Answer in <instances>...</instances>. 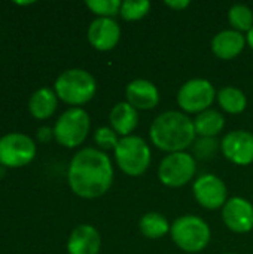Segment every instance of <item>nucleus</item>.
I'll use <instances>...</instances> for the list:
<instances>
[{
  "label": "nucleus",
  "mask_w": 253,
  "mask_h": 254,
  "mask_svg": "<svg viewBox=\"0 0 253 254\" xmlns=\"http://www.w3.org/2000/svg\"><path fill=\"white\" fill-rule=\"evenodd\" d=\"M115 168L109 155L97 147H84L69 164L67 182L72 192L85 199L107 193L113 185Z\"/></svg>",
  "instance_id": "1"
},
{
  "label": "nucleus",
  "mask_w": 253,
  "mask_h": 254,
  "mask_svg": "<svg viewBox=\"0 0 253 254\" xmlns=\"http://www.w3.org/2000/svg\"><path fill=\"white\" fill-rule=\"evenodd\" d=\"M149 140L161 152H186L197 140L194 121L180 110L160 113L149 127Z\"/></svg>",
  "instance_id": "2"
},
{
  "label": "nucleus",
  "mask_w": 253,
  "mask_h": 254,
  "mask_svg": "<svg viewBox=\"0 0 253 254\" xmlns=\"http://www.w3.org/2000/svg\"><path fill=\"white\" fill-rule=\"evenodd\" d=\"M170 237L174 246L183 253L197 254L204 252L212 240L209 223L195 214H183L171 223Z\"/></svg>",
  "instance_id": "3"
},
{
  "label": "nucleus",
  "mask_w": 253,
  "mask_h": 254,
  "mask_svg": "<svg viewBox=\"0 0 253 254\" xmlns=\"http://www.w3.org/2000/svg\"><path fill=\"white\" fill-rule=\"evenodd\" d=\"M54 91L66 104L79 107L94 98L97 92V80L85 68H67L58 74Z\"/></svg>",
  "instance_id": "4"
},
{
  "label": "nucleus",
  "mask_w": 253,
  "mask_h": 254,
  "mask_svg": "<svg viewBox=\"0 0 253 254\" xmlns=\"http://www.w3.org/2000/svg\"><path fill=\"white\" fill-rule=\"evenodd\" d=\"M116 167L130 177L143 176L152 162V150L149 143L140 135L121 137L116 149L113 150Z\"/></svg>",
  "instance_id": "5"
},
{
  "label": "nucleus",
  "mask_w": 253,
  "mask_h": 254,
  "mask_svg": "<svg viewBox=\"0 0 253 254\" xmlns=\"http://www.w3.org/2000/svg\"><path fill=\"white\" fill-rule=\"evenodd\" d=\"M54 137L57 143L67 149L79 147L89 134L91 118L82 107H70L55 121Z\"/></svg>",
  "instance_id": "6"
},
{
  "label": "nucleus",
  "mask_w": 253,
  "mask_h": 254,
  "mask_svg": "<svg viewBox=\"0 0 253 254\" xmlns=\"http://www.w3.org/2000/svg\"><path fill=\"white\" fill-rule=\"evenodd\" d=\"M218 91L215 85L204 77H194L186 80L177 91L176 101L180 112L189 115H200L212 109L216 101Z\"/></svg>",
  "instance_id": "7"
},
{
  "label": "nucleus",
  "mask_w": 253,
  "mask_h": 254,
  "mask_svg": "<svg viewBox=\"0 0 253 254\" xmlns=\"http://www.w3.org/2000/svg\"><path fill=\"white\" fill-rule=\"evenodd\" d=\"M157 174L161 185H164L166 188H183L195 180L197 159L189 152L169 153L161 159Z\"/></svg>",
  "instance_id": "8"
},
{
  "label": "nucleus",
  "mask_w": 253,
  "mask_h": 254,
  "mask_svg": "<svg viewBox=\"0 0 253 254\" xmlns=\"http://www.w3.org/2000/svg\"><path fill=\"white\" fill-rule=\"evenodd\" d=\"M34 140L22 132H7L0 137V165L19 168L30 164L36 156Z\"/></svg>",
  "instance_id": "9"
},
{
  "label": "nucleus",
  "mask_w": 253,
  "mask_h": 254,
  "mask_svg": "<svg viewBox=\"0 0 253 254\" xmlns=\"http://www.w3.org/2000/svg\"><path fill=\"white\" fill-rule=\"evenodd\" d=\"M192 195L200 207L210 211L219 208L222 210V207L230 199L225 182L219 176L212 173H206L195 177L192 183Z\"/></svg>",
  "instance_id": "10"
},
{
  "label": "nucleus",
  "mask_w": 253,
  "mask_h": 254,
  "mask_svg": "<svg viewBox=\"0 0 253 254\" xmlns=\"http://www.w3.org/2000/svg\"><path fill=\"white\" fill-rule=\"evenodd\" d=\"M221 153L234 165H251L253 164V134L248 129L227 132L221 140Z\"/></svg>",
  "instance_id": "11"
},
{
  "label": "nucleus",
  "mask_w": 253,
  "mask_h": 254,
  "mask_svg": "<svg viewBox=\"0 0 253 254\" xmlns=\"http://www.w3.org/2000/svg\"><path fill=\"white\" fill-rule=\"evenodd\" d=\"M222 222L233 234H249L253 229V204L243 196H231L222 207Z\"/></svg>",
  "instance_id": "12"
},
{
  "label": "nucleus",
  "mask_w": 253,
  "mask_h": 254,
  "mask_svg": "<svg viewBox=\"0 0 253 254\" xmlns=\"http://www.w3.org/2000/svg\"><path fill=\"white\" fill-rule=\"evenodd\" d=\"M86 37L95 51L109 52L121 40V25L115 18H95L88 27Z\"/></svg>",
  "instance_id": "13"
},
{
  "label": "nucleus",
  "mask_w": 253,
  "mask_h": 254,
  "mask_svg": "<svg viewBox=\"0 0 253 254\" xmlns=\"http://www.w3.org/2000/svg\"><path fill=\"white\" fill-rule=\"evenodd\" d=\"M160 89L148 79H134L125 86V101L137 112L154 110L160 104Z\"/></svg>",
  "instance_id": "14"
},
{
  "label": "nucleus",
  "mask_w": 253,
  "mask_h": 254,
  "mask_svg": "<svg viewBox=\"0 0 253 254\" xmlns=\"http://www.w3.org/2000/svg\"><path fill=\"white\" fill-rule=\"evenodd\" d=\"M246 46H248L246 34L236 31L233 28H227L216 33L210 42V49L213 55L224 61L237 58L245 51Z\"/></svg>",
  "instance_id": "15"
},
{
  "label": "nucleus",
  "mask_w": 253,
  "mask_h": 254,
  "mask_svg": "<svg viewBox=\"0 0 253 254\" xmlns=\"http://www.w3.org/2000/svg\"><path fill=\"white\" fill-rule=\"evenodd\" d=\"M101 249L100 232L92 225L76 226L67 240L69 254H98Z\"/></svg>",
  "instance_id": "16"
},
{
  "label": "nucleus",
  "mask_w": 253,
  "mask_h": 254,
  "mask_svg": "<svg viewBox=\"0 0 253 254\" xmlns=\"http://www.w3.org/2000/svg\"><path fill=\"white\" fill-rule=\"evenodd\" d=\"M139 125V112L127 101L116 103L109 112V127L119 135H133V131Z\"/></svg>",
  "instance_id": "17"
},
{
  "label": "nucleus",
  "mask_w": 253,
  "mask_h": 254,
  "mask_svg": "<svg viewBox=\"0 0 253 254\" xmlns=\"http://www.w3.org/2000/svg\"><path fill=\"white\" fill-rule=\"evenodd\" d=\"M57 106H58V97L55 91L46 86L34 91L28 100V110L39 121L51 118L55 113Z\"/></svg>",
  "instance_id": "18"
},
{
  "label": "nucleus",
  "mask_w": 253,
  "mask_h": 254,
  "mask_svg": "<svg viewBox=\"0 0 253 254\" xmlns=\"http://www.w3.org/2000/svg\"><path fill=\"white\" fill-rule=\"evenodd\" d=\"M192 121L197 137L216 138L225 128V116L215 109H209L197 115Z\"/></svg>",
  "instance_id": "19"
},
{
  "label": "nucleus",
  "mask_w": 253,
  "mask_h": 254,
  "mask_svg": "<svg viewBox=\"0 0 253 254\" xmlns=\"http://www.w3.org/2000/svg\"><path fill=\"white\" fill-rule=\"evenodd\" d=\"M170 229L171 223L164 214L158 211H149L139 220V231L148 240H161L170 234Z\"/></svg>",
  "instance_id": "20"
},
{
  "label": "nucleus",
  "mask_w": 253,
  "mask_h": 254,
  "mask_svg": "<svg viewBox=\"0 0 253 254\" xmlns=\"http://www.w3.org/2000/svg\"><path fill=\"white\" fill-rule=\"evenodd\" d=\"M216 101L228 115H240L248 109V97L237 86H224L218 91Z\"/></svg>",
  "instance_id": "21"
},
{
  "label": "nucleus",
  "mask_w": 253,
  "mask_h": 254,
  "mask_svg": "<svg viewBox=\"0 0 253 254\" xmlns=\"http://www.w3.org/2000/svg\"><path fill=\"white\" fill-rule=\"evenodd\" d=\"M228 22L233 30L248 34L253 27V10L251 6L236 3L228 9Z\"/></svg>",
  "instance_id": "22"
},
{
  "label": "nucleus",
  "mask_w": 253,
  "mask_h": 254,
  "mask_svg": "<svg viewBox=\"0 0 253 254\" xmlns=\"http://www.w3.org/2000/svg\"><path fill=\"white\" fill-rule=\"evenodd\" d=\"M151 1L148 0H140V1H133V0H125L121 4V10L119 15L124 21L128 22H134V21H140L143 19L149 10H151Z\"/></svg>",
  "instance_id": "23"
},
{
  "label": "nucleus",
  "mask_w": 253,
  "mask_h": 254,
  "mask_svg": "<svg viewBox=\"0 0 253 254\" xmlns=\"http://www.w3.org/2000/svg\"><path fill=\"white\" fill-rule=\"evenodd\" d=\"M86 7L97 18H115L121 10V0H86Z\"/></svg>",
  "instance_id": "24"
},
{
  "label": "nucleus",
  "mask_w": 253,
  "mask_h": 254,
  "mask_svg": "<svg viewBox=\"0 0 253 254\" xmlns=\"http://www.w3.org/2000/svg\"><path fill=\"white\" fill-rule=\"evenodd\" d=\"M218 150H221V141H218L216 138L197 137V140L192 144V156L201 161L213 158Z\"/></svg>",
  "instance_id": "25"
},
{
  "label": "nucleus",
  "mask_w": 253,
  "mask_h": 254,
  "mask_svg": "<svg viewBox=\"0 0 253 254\" xmlns=\"http://www.w3.org/2000/svg\"><path fill=\"white\" fill-rule=\"evenodd\" d=\"M121 137L109 127V125H103L98 127L94 132V141L97 144V149L107 152V150H115L118 143H119Z\"/></svg>",
  "instance_id": "26"
},
{
  "label": "nucleus",
  "mask_w": 253,
  "mask_h": 254,
  "mask_svg": "<svg viewBox=\"0 0 253 254\" xmlns=\"http://www.w3.org/2000/svg\"><path fill=\"white\" fill-rule=\"evenodd\" d=\"M54 137V128L48 127V125H43L37 129V140L40 143H49Z\"/></svg>",
  "instance_id": "27"
},
{
  "label": "nucleus",
  "mask_w": 253,
  "mask_h": 254,
  "mask_svg": "<svg viewBox=\"0 0 253 254\" xmlns=\"http://www.w3.org/2000/svg\"><path fill=\"white\" fill-rule=\"evenodd\" d=\"M164 4L174 12H182L191 4V1L189 0H166Z\"/></svg>",
  "instance_id": "28"
},
{
  "label": "nucleus",
  "mask_w": 253,
  "mask_h": 254,
  "mask_svg": "<svg viewBox=\"0 0 253 254\" xmlns=\"http://www.w3.org/2000/svg\"><path fill=\"white\" fill-rule=\"evenodd\" d=\"M246 42H248V46L253 51V27L252 30L246 34Z\"/></svg>",
  "instance_id": "29"
},
{
  "label": "nucleus",
  "mask_w": 253,
  "mask_h": 254,
  "mask_svg": "<svg viewBox=\"0 0 253 254\" xmlns=\"http://www.w3.org/2000/svg\"><path fill=\"white\" fill-rule=\"evenodd\" d=\"M16 4H21V6H27V4H33L34 1H15Z\"/></svg>",
  "instance_id": "30"
},
{
  "label": "nucleus",
  "mask_w": 253,
  "mask_h": 254,
  "mask_svg": "<svg viewBox=\"0 0 253 254\" xmlns=\"http://www.w3.org/2000/svg\"><path fill=\"white\" fill-rule=\"evenodd\" d=\"M3 176H4V167L0 165V179H3Z\"/></svg>",
  "instance_id": "31"
},
{
  "label": "nucleus",
  "mask_w": 253,
  "mask_h": 254,
  "mask_svg": "<svg viewBox=\"0 0 253 254\" xmlns=\"http://www.w3.org/2000/svg\"><path fill=\"white\" fill-rule=\"evenodd\" d=\"M224 254H236V253H224Z\"/></svg>",
  "instance_id": "32"
}]
</instances>
